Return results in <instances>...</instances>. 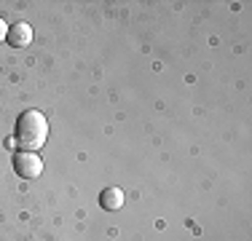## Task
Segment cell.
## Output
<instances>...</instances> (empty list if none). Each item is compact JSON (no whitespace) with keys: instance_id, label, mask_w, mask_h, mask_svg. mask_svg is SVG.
I'll return each mask as SVG.
<instances>
[{"instance_id":"1","label":"cell","mask_w":252,"mask_h":241,"mask_svg":"<svg viewBox=\"0 0 252 241\" xmlns=\"http://www.w3.org/2000/svg\"><path fill=\"white\" fill-rule=\"evenodd\" d=\"M49 140V120L40 110H25L16 120V131H14V145H19L22 150L35 153L38 148H43Z\"/></svg>"},{"instance_id":"2","label":"cell","mask_w":252,"mask_h":241,"mask_svg":"<svg viewBox=\"0 0 252 241\" xmlns=\"http://www.w3.org/2000/svg\"><path fill=\"white\" fill-rule=\"evenodd\" d=\"M14 172L19 174L22 180H35L43 172V158L30 153V150H19V153L14 155Z\"/></svg>"},{"instance_id":"3","label":"cell","mask_w":252,"mask_h":241,"mask_svg":"<svg viewBox=\"0 0 252 241\" xmlns=\"http://www.w3.org/2000/svg\"><path fill=\"white\" fill-rule=\"evenodd\" d=\"M5 40H8L14 48H27L32 43V27H30L27 22H19L14 24V27H8V35H5Z\"/></svg>"},{"instance_id":"4","label":"cell","mask_w":252,"mask_h":241,"mask_svg":"<svg viewBox=\"0 0 252 241\" xmlns=\"http://www.w3.org/2000/svg\"><path fill=\"white\" fill-rule=\"evenodd\" d=\"M99 207L107 209V212H116V209L124 207V190L121 188H105L99 193Z\"/></svg>"},{"instance_id":"5","label":"cell","mask_w":252,"mask_h":241,"mask_svg":"<svg viewBox=\"0 0 252 241\" xmlns=\"http://www.w3.org/2000/svg\"><path fill=\"white\" fill-rule=\"evenodd\" d=\"M5 35H8V24L0 19V40H5Z\"/></svg>"}]
</instances>
